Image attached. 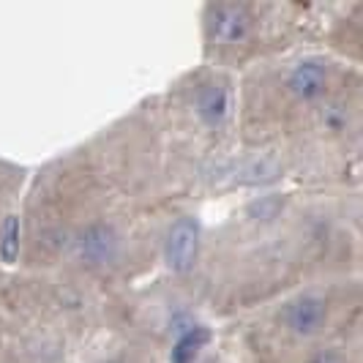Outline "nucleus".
<instances>
[{
  "mask_svg": "<svg viewBox=\"0 0 363 363\" xmlns=\"http://www.w3.org/2000/svg\"><path fill=\"white\" fill-rule=\"evenodd\" d=\"M197 246H200V230L191 218H178L169 233H167V243H164V257L167 265L175 273H186L194 259H197Z\"/></svg>",
  "mask_w": 363,
  "mask_h": 363,
  "instance_id": "1",
  "label": "nucleus"
},
{
  "mask_svg": "<svg viewBox=\"0 0 363 363\" xmlns=\"http://www.w3.org/2000/svg\"><path fill=\"white\" fill-rule=\"evenodd\" d=\"M309 363H347L339 352H333V350H323V352H317Z\"/></svg>",
  "mask_w": 363,
  "mask_h": 363,
  "instance_id": "9",
  "label": "nucleus"
},
{
  "mask_svg": "<svg viewBox=\"0 0 363 363\" xmlns=\"http://www.w3.org/2000/svg\"><path fill=\"white\" fill-rule=\"evenodd\" d=\"M79 249L91 262H109L118 252V238L104 224H93L79 238Z\"/></svg>",
  "mask_w": 363,
  "mask_h": 363,
  "instance_id": "5",
  "label": "nucleus"
},
{
  "mask_svg": "<svg viewBox=\"0 0 363 363\" xmlns=\"http://www.w3.org/2000/svg\"><path fill=\"white\" fill-rule=\"evenodd\" d=\"M19 257V218L9 216L0 227V259L6 265H14Z\"/></svg>",
  "mask_w": 363,
  "mask_h": 363,
  "instance_id": "8",
  "label": "nucleus"
},
{
  "mask_svg": "<svg viewBox=\"0 0 363 363\" xmlns=\"http://www.w3.org/2000/svg\"><path fill=\"white\" fill-rule=\"evenodd\" d=\"M211 342V330L208 328H189L186 333H183L181 339L175 342L172 347V352H169V361L172 363H194L197 361V355H200V350Z\"/></svg>",
  "mask_w": 363,
  "mask_h": 363,
  "instance_id": "7",
  "label": "nucleus"
},
{
  "mask_svg": "<svg viewBox=\"0 0 363 363\" xmlns=\"http://www.w3.org/2000/svg\"><path fill=\"white\" fill-rule=\"evenodd\" d=\"M325 82H328V69L325 63H320V60H303L301 66H295L290 74V79H287V85H290V91L298 96V99H317L320 93L325 91Z\"/></svg>",
  "mask_w": 363,
  "mask_h": 363,
  "instance_id": "4",
  "label": "nucleus"
},
{
  "mask_svg": "<svg viewBox=\"0 0 363 363\" xmlns=\"http://www.w3.org/2000/svg\"><path fill=\"white\" fill-rule=\"evenodd\" d=\"M227 107H230V101H227V91L221 85H205L197 93V112L208 126L221 123L224 115H227Z\"/></svg>",
  "mask_w": 363,
  "mask_h": 363,
  "instance_id": "6",
  "label": "nucleus"
},
{
  "mask_svg": "<svg viewBox=\"0 0 363 363\" xmlns=\"http://www.w3.org/2000/svg\"><path fill=\"white\" fill-rule=\"evenodd\" d=\"M211 38L216 44H238L252 30V14L246 6H216L211 11Z\"/></svg>",
  "mask_w": 363,
  "mask_h": 363,
  "instance_id": "3",
  "label": "nucleus"
},
{
  "mask_svg": "<svg viewBox=\"0 0 363 363\" xmlns=\"http://www.w3.org/2000/svg\"><path fill=\"white\" fill-rule=\"evenodd\" d=\"M328 306L323 298L317 295H301L290 301L284 309H281V323L290 328L292 333H301V336H311L317 333L320 328L325 325Z\"/></svg>",
  "mask_w": 363,
  "mask_h": 363,
  "instance_id": "2",
  "label": "nucleus"
}]
</instances>
